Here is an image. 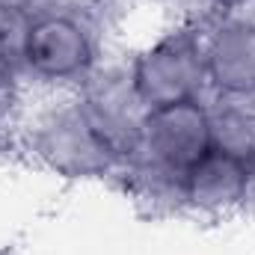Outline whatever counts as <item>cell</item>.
Masks as SVG:
<instances>
[{"mask_svg":"<svg viewBox=\"0 0 255 255\" xmlns=\"http://www.w3.org/2000/svg\"><path fill=\"white\" fill-rule=\"evenodd\" d=\"M6 148L63 184H113L125 160L95 128L77 92H30L6 130Z\"/></svg>","mask_w":255,"mask_h":255,"instance_id":"6da1fadb","label":"cell"},{"mask_svg":"<svg viewBox=\"0 0 255 255\" xmlns=\"http://www.w3.org/2000/svg\"><path fill=\"white\" fill-rule=\"evenodd\" d=\"M104 30L71 9H54L33 15L27 48H24V80L30 92H74L89 74L107 60Z\"/></svg>","mask_w":255,"mask_h":255,"instance_id":"7a4b0ae2","label":"cell"},{"mask_svg":"<svg viewBox=\"0 0 255 255\" xmlns=\"http://www.w3.org/2000/svg\"><path fill=\"white\" fill-rule=\"evenodd\" d=\"M130 83L145 110L208 98L202 30L169 24L125 57Z\"/></svg>","mask_w":255,"mask_h":255,"instance_id":"3957f363","label":"cell"},{"mask_svg":"<svg viewBox=\"0 0 255 255\" xmlns=\"http://www.w3.org/2000/svg\"><path fill=\"white\" fill-rule=\"evenodd\" d=\"M214 148L211 98L145 110L125 166L181 178ZM122 166V169H125Z\"/></svg>","mask_w":255,"mask_h":255,"instance_id":"277c9868","label":"cell"},{"mask_svg":"<svg viewBox=\"0 0 255 255\" xmlns=\"http://www.w3.org/2000/svg\"><path fill=\"white\" fill-rule=\"evenodd\" d=\"M255 214V163L211 148L184 175V217L232 223Z\"/></svg>","mask_w":255,"mask_h":255,"instance_id":"5b68a950","label":"cell"},{"mask_svg":"<svg viewBox=\"0 0 255 255\" xmlns=\"http://www.w3.org/2000/svg\"><path fill=\"white\" fill-rule=\"evenodd\" d=\"M211 101H255V15L250 9L202 30Z\"/></svg>","mask_w":255,"mask_h":255,"instance_id":"8992f818","label":"cell"},{"mask_svg":"<svg viewBox=\"0 0 255 255\" xmlns=\"http://www.w3.org/2000/svg\"><path fill=\"white\" fill-rule=\"evenodd\" d=\"M74 92L80 95L83 107L89 110L92 122L104 133V139L119 151L122 160H128L133 139H136V130H139V122L145 116V107H142L133 83H130L125 57L122 60H104L89 74V80Z\"/></svg>","mask_w":255,"mask_h":255,"instance_id":"52a82bcc","label":"cell"},{"mask_svg":"<svg viewBox=\"0 0 255 255\" xmlns=\"http://www.w3.org/2000/svg\"><path fill=\"white\" fill-rule=\"evenodd\" d=\"M163 21L184 24L193 30H208L211 24L250 9V0H157Z\"/></svg>","mask_w":255,"mask_h":255,"instance_id":"ba28073f","label":"cell"},{"mask_svg":"<svg viewBox=\"0 0 255 255\" xmlns=\"http://www.w3.org/2000/svg\"><path fill=\"white\" fill-rule=\"evenodd\" d=\"M33 15L12 0H0V68L24 74V48Z\"/></svg>","mask_w":255,"mask_h":255,"instance_id":"9c48e42d","label":"cell"},{"mask_svg":"<svg viewBox=\"0 0 255 255\" xmlns=\"http://www.w3.org/2000/svg\"><path fill=\"white\" fill-rule=\"evenodd\" d=\"M27 98H30V86H27L24 74L0 68V128L3 130L12 128V122L18 119V113L24 110Z\"/></svg>","mask_w":255,"mask_h":255,"instance_id":"30bf717a","label":"cell"},{"mask_svg":"<svg viewBox=\"0 0 255 255\" xmlns=\"http://www.w3.org/2000/svg\"><path fill=\"white\" fill-rule=\"evenodd\" d=\"M0 151H6V130L0 128Z\"/></svg>","mask_w":255,"mask_h":255,"instance_id":"8fae6325","label":"cell"},{"mask_svg":"<svg viewBox=\"0 0 255 255\" xmlns=\"http://www.w3.org/2000/svg\"><path fill=\"white\" fill-rule=\"evenodd\" d=\"M250 12L255 15V0H250Z\"/></svg>","mask_w":255,"mask_h":255,"instance_id":"7c38bea8","label":"cell"},{"mask_svg":"<svg viewBox=\"0 0 255 255\" xmlns=\"http://www.w3.org/2000/svg\"><path fill=\"white\" fill-rule=\"evenodd\" d=\"M0 255H9V253H6V250H0Z\"/></svg>","mask_w":255,"mask_h":255,"instance_id":"4fadbf2b","label":"cell"}]
</instances>
